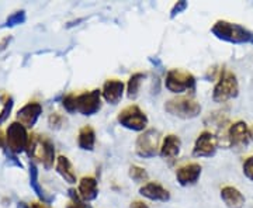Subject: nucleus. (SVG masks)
<instances>
[{"instance_id":"obj_35","label":"nucleus","mask_w":253,"mask_h":208,"mask_svg":"<svg viewBox=\"0 0 253 208\" xmlns=\"http://www.w3.org/2000/svg\"><path fill=\"white\" fill-rule=\"evenodd\" d=\"M66 208H83V207H78V206H75V204H71V206H68Z\"/></svg>"},{"instance_id":"obj_29","label":"nucleus","mask_w":253,"mask_h":208,"mask_svg":"<svg viewBox=\"0 0 253 208\" xmlns=\"http://www.w3.org/2000/svg\"><path fill=\"white\" fill-rule=\"evenodd\" d=\"M61 123H62V118L59 117L58 114H54V116L49 117V124H51V127H59Z\"/></svg>"},{"instance_id":"obj_4","label":"nucleus","mask_w":253,"mask_h":208,"mask_svg":"<svg viewBox=\"0 0 253 208\" xmlns=\"http://www.w3.org/2000/svg\"><path fill=\"white\" fill-rule=\"evenodd\" d=\"M165 87L174 94H181L187 90H194L196 89V78L193 76V73L174 68L166 73Z\"/></svg>"},{"instance_id":"obj_18","label":"nucleus","mask_w":253,"mask_h":208,"mask_svg":"<svg viewBox=\"0 0 253 208\" xmlns=\"http://www.w3.org/2000/svg\"><path fill=\"white\" fill-rule=\"evenodd\" d=\"M221 200L228 208H244L246 199L234 186H225L221 189Z\"/></svg>"},{"instance_id":"obj_9","label":"nucleus","mask_w":253,"mask_h":208,"mask_svg":"<svg viewBox=\"0 0 253 208\" xmlns=\"http://www.w3.org/2000/svg\"><path fill=\"white\" fill-rule=\"evenodd\" d=\"M6 141L9 146L10 152L13 154H20L23 151H26L30 144V138L27 134V128L21 125L20 123H13L7 128V134H6Z\"/></svg>"},{"instance_id":"obj_6","label":"nucleus","mask_w":253,"mask_h":208,"mask_svg":"<svg viewBox=\"0 0 253 208\" xmlns=\"http://www.w3.org/2000/svg\"><path fill=\"white\" fill-rule=\"evenodd\" d=\"M117 121L124 128L135 131V132L145 131V128L148 127V123H149L148 116L136 104H131V106L121 110L118 113Z\"/></svg>"},{"instance_id":"obj_31","label":"nucleus","mask_w":253,"mask_h":208,"mask_svg":"<svg viewBox=\"0 0 253 208\" xmlns=\"http://www.w3.org/2000/svg\"><path fill=\"white\" fill-rule=\"evenodd\" d=\"M7 159H10V161H7V165H10V162H11V163H14L16 166H18V167H23L21 162L16 161V156H9V155H7Z\"/></svg>"},{"instance_id":"obj_36","label":"nucleus","mask_w":253,"mask_h":208,"mask_svg":"<svg viewBox=\"0 0 253 208\" xmlns=\"http://www.w3.org/2000/svg\"><path fill=\"white\" fill-rule=\"evenodd\" d=\"M251 141H253V128H251Z\"/></svg>"},{"instance_id":"obj_7","label":"nucleus","mask_w":253,"mask_h":208,"mask_svg":"<svg viewBox=\"0 0 253 208\" xmlns=\"http://www.w3.org/2000/svg\"><path fill=\"white\" fill-rule=\"evenodd\" d=\"M159 142H161V134L158 129H155V128L145 129L144 132L136 138L135 154L144 159L154 158L161 151Z\"/></svg>"},{"instance_id":"obj_32","label":"nucleus","mask_w":253,"mask_h":208,"mask_svg":"<svg viewBox=\"0 0 253 208\" xmlns=\"http://www.w3.org/2000/svg\"><path fill=\"white\" fill-rule=\"evenodd\" d=\"M17 208H31V207H28L26 203H18Z\"/></svg>"},{"instance_id":"obj_11","label":"nucleus","mask_w":253,"mask_h":208,"mask_svg":"<svg viewBox=\"0 0 253 208\" xmlns=\"http://www.w3.org/2000/svg\"><path fill=\"white\" fill-rule=\"evenodd\" d=\"M226 138H228V144L231 146L242 149L245 146H248L251 141V128L248 127L245 121H236L228 128Z\"/></svg>"},{"instance_id":"obj_27","label":"nucleus","mask_w":253,"mask_h":208,"mask_svg":"<svg viewBox=\"0 0 253 208\" xmlns=\"http://www.w3.org/2000/svg\"><path fill=\"white\" fill-rule=\"evenodd\" d=\"M13 99H9L6 101V104H4V107L3 110L0 111V124H3L7 118H9L10 113H11V109H13Z\"/></svg>"},{"instance_id":"obj_3","label":"nucleus","mask_w":253,"mask_h":208,"mask_svg":"<svg viewBox=\"0 0 253 208\" xmlns=\"http://www.w3.org/2000/svg\"><path fill=\"white\" fill-rule=\"evenodd\" d=\"M239 94V83L236 75L231 71H222L212 90V100L215 103H226Z\"/></svg>"},{"instance_id":"obj_17","label":"nucleus","mask_w":253,"mask_h":208,"mask_svg":"<svg viewBox=\"0 0 253 208\" xmlns=\"http://www.w3.org/2000/svg\"><path fill=\"white\" fill-rule=\"evenodd\" d=\"M180 149V138L177 135H174V134H169V135L165 136V139L162 141L159 155H161V158H163V159H174V158L179 156Z\"/></svg>"},{"instance_id":"obj_1","label":"nucleus","mask_w":253,"mask_h":208,"mask_svg":"<svg viewBox=\"0 0 253 208\" xmlns=\"http://www.w3.org/2000/svg\"><path fill=\"white\" fill-rule=\"evenodd\" d=\"M211 34L229 44L235 45H244V44H252L253 45V33L241 24L231 23L226 20H218L217 23L211 27Z\"/></svg>"},{"instance_id":"obj_14","label":"nucleus","mask_w":253,"mask_h":208,"mask_svg":"<svg viewBox=\"0 0 253 208\" xmlns=\"http://www.w3.org/2000/svg\"><path fill=\"white\" fill-rule=\"evenodd\" d=\"M124 90H126V84L123 82L118 81V79H109V81L104 82V84H103L101 97L110 104L116 106L123 99Z\"/></svg>"},{"instance_id":"obj_8","label":"nucleus","mask_w":253,"mask_h":208,"mask_svg":"<svg viewBox=\"0 0 253 208\" xmlns=\"http://www.w3.org/2000/svg\"><path fill=\"white\" fill-rule=\"evenodd\" d=\"M100 109H101V90L100 89L76 94V113L90 117L96 113H99Z\"/></svg>"},{"instance_id":"obj_25","label":"nucleus","mask_w":253,"mask_h":208,"mask_svg":"<svg viewBox=\"0 0 253 208\" xmlns=\"http://www.w3.org/2000/svg\"><path fill=\"white\" fill-rule=\"evenodd\" d=\"M62 106L68 113H71V114L76 113V94H73V93L66 94L62 99Z\"/></svg>"},{"instance_id":"obj_24","label":"nucleus","mask_w":253,"mask_h":208,"mask_svg":"<svg viewBox=\"0 0 253 208\" xmlns=\"http://www.w3.org/2000/svg\"><path fill=\"white\" fill-rule=\"evenodd\" d=\"M26 21V11L24 10H18L16 13H13L9 18L6 20V23L3 24V27H14L18 24H23Z\"/></svg>"},{"instance_id":"obj_15","label":"nucleus","mask_w":253,"mask_h":208,"mask_svg":"<svg viewBox=\"0 0 253 208\" xmlns=\"http://www.w3.org/2000/svg\"><path fill=\"white\" fill-rule=\"evenodd\" d=\"M139 194L145 199L151 200V201H161L166 203L170 200V193L168 189H165L161 183L158 181H148L139 189Z\"/></svg>"},{"instance_id":"obj_16","label":"nucleus","mask_w":253,"mask_h":208,"mask_svg":"<svg viewBox=\"0 0 253 208\" xmlns=\"http://www.w3.org/2000/svg\"><path fill=\"white\" fill-rule=\"evenodd\" d=\"M78 193L81 196V199L84 203H90L94 201L99 196V184L97 180L91 176H84L82 177L79 181V186H78Z\"/></svg>"},{"instance_id":"obj_21","label":"nucleus","mask_w":253,"mask_h":208,"mask_svg":"<svg viewBox=\"0 0 253 208\" xmlns=\"http://www.w3.org/2000/svg\"><path fill=\"white\" fill-rule=\"evenodd\" d=\"M146 78V75L142 72L134 73L126 83V97L129 100H135L139 94V89H141V84Z\"/></svg>"},{"instance_id":"obj_23","label":"nucleus","mask_w":253,"mask_h":208,"mask_svg":"<svg viewBox=\"0 0 253 208\" xmlns=\"http://www.w3.org/2000/svg\"><path fill=\"white\" fill-rule=\"evenodd\" d=\"M128 176H129V179H132V181H135V183H144V184H146L148 180H149V174H148V172L145 170L144 167L136 166V165L129 166Z\"/></svg>"},{"instance_id":"obj_5","label":"nucleus","mask_w":253,"mask_h":208,"mask_svg":"<svg viewBox=\"0 0 253 208\" xmlns=\"http://www.w3.org/2000/svg\"><path fill=\"white\" fill-rule=\"evenodd\" d=\"M28 154L30 156L38 159L40 162L45 166V169H51L54 166L55 159V148L54 144L48 138H41L40 135H33L28 144Z\"/></svg>"},{"instance_id":"obj_13","label":"nucleus","mask_w":253,"mask_h":208,"mask_svg":"<svg viewBox=\"0 0 253 208\" xmlns=\"http://www.w3.org/2000/svg\"><path fill=\"white\" fill-rule=\"evenodd\" d=\"M41 114H42V106L37 101H31L17 111V123L26 128H33Z\"/></svg>"},{"instance_id":"obj_33","label":"nucleus","mask_w":253,"mask_h":208,"mask_svg":"<svg viewBox=\"0 0 253 208\" xmlns=\"http://www.w3.org/2000/svg\"><path fill=\"white\" fill-rule=\"evenodd\" d=\"M3 144H4V139H3V134L0 132V148L3 146Z\"/></svg>"},{"instance_id":"obj_20","label":"nucleus","mask_w":253,"mask_h":208,"mask_svg":"<svg viewBox=\"0 0 253 208\" xmlns=\"http://www.w3.org/2000/svg\"><path fill=\"white\" fill-rule=\"evenodd\" d=\"M78 145L83 151H89L91 152L94 149L96 145V132L90 125H84L81 128L79 135H78Z\"/></svg>"},{"instance_id":"obj_19","label":"nucleus","mask_w":253,"mask_h":208,"mask_svg":"<svg viewBox=\"0 0 253 208\" xmlns=\"http://www.w3.org/2000/svg\"><path fill=\"white\" fill-rule=\"evenodd\" d=\"M55 169L56 172L61 174L63 180L69 184H75L78 181V177H76V173L73 170V166L71 161L66 158V156H59L55 162Z\"/></svg>"},{"instance_id":"obj_22","label":"nucleus","mask_w":253,"mask_h":208,"mask_svg":"<svg viewBox=\"0 0 253 208\" xmlns=\"http://www.w3.org/2000/svg\"><path fill=\"white\" fill-rule=\"evenodd\" d=\"M28 173H30V187L33 189V191L37 194V197L45 203H49L51 199H46L45 193L41 189L40 186V181H38V170H37V166L33 162H30V167H28Z\"/></svg>"},{"instance_id":"obj_30","label":"nucleus","mask_w":253,"mask_h":208,"mask_svg":"<svg viewBox=\"0 0 253 208\" xmlns=\"http://www.w3.org/2000/svg\"><path fill=\"white\" fill-rule=\"evenodd\" d=\"M129 208H149L146 204H145L144 201H139V200H135V201H132L131 203V206Z\"/></svg>"},{"instance_id":"obj_28","label":"nucleus","mask_w":253,"mask_h":208,"mask_svg":"<svg viewBox=\"0 0 253 208\" xmlns=\"http://www.w3.org/2000/svg\"><path fill=\"white\" fill-rule=\"evenodd\" d=\"M244 174L245 177H248L249 180L253 181V155L251 158H248L244 163Z\"/></svg>"},{"instance_id":"obj_10","label":"nucleus","mask_w":253,"mask_h":208,"mask_svg":"<svg viewBox=\"0 0 253 208\" xmlns=\"http://www.w3.org/2000/svg\"><path fill=\"white\" fill-rule=\"evenodd\" d=\"M218 138L211 131H203L193 146L194 158H211L217 154Z\"/></svg>"},{"instance_id":"obj_34","label":"nucleus","mask_w":253,"mask_h":208,"mask_svg":"<svg viewBox=\"0 0 253 208\" xmlns=\"http://www.w3.org/2000/svg\"><path fill=\"white\" fill-rule=\"evenodd\" d=\"M31 208H45V207H44V206H41V204H34Z\"/></svg>"},{"instance_id":"obj_2","label":"nucleus","mask_w":253,"mask_h":208,"mask_svg":"<svg viewBox=\"0 0 253 208\" xmlns=\"http://www.w3.org/2000/svg\"><path fill=\"white\" fill-rule=\"evenodd\" d=\"M165 111L173 117L193 120L201 114V104L191 97H174L165 103Z\"/></svg>"},{"instance_id":"obj_12","label":"nucleus","mask_w":253,"mask_h":208,"mask_svg":"<svg viewBox=\"0 0 253 208\" xmlns=\"http://www.w3.org/2000/svg\"><path fill=\"white\" fill-rule=\"evenodd\" d=\"M201 170H203V167H201L200 163H186V165H183L176 170V180L183 187L193 186L200 179Z\"/></svg>"},{"instance_id":"obj_26","label":"nucleus","mask_w":253,"mask_h":208,"mask_svg":"<svg viewBox=\"0 0 253 208\" xmlns=\"http://www.w3.org/2000/svg\"><path fill=\"white\" fill-rule=\"evenodd\" d=\"M189 7V3L186 1V0H180V1H177L174 6H173V9L170 10V18H174L177 14H180L183 13L184 10Z\"/></svg>"}]
</instances>
